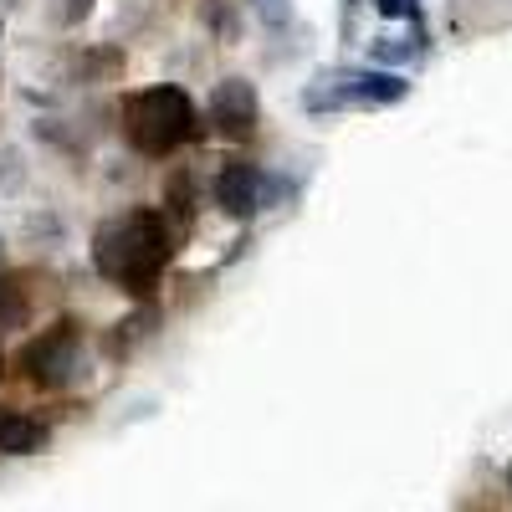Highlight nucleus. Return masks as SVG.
Masks as SVG:
<instances>
[{"mask_svg": "<svg viewBox=\"0 0 512 512\" xmlns=\"http://www.w3.org/2000/svg\"><path fill=\"white\" fill-rule=\"evenodd\" d=\"M67 67H72L77 82H108V77L123 67V52H118V47H93V52H77Z\"/></svg>", "mask_w": 512, "mask_h": 512, "instance_id": "9", "label": "nucleus"}, {"mask_svg": "<svg viewBox=\"0 0 512 512\" xmlns=\"http://www.w3.org/2000/svg\"><path fill=\"white\" fill-rule=\"evenodd\" d=\"M93 6H98V0H57V26H82V21H88L93 16Z\"/></svg>", "mask_w": 512, "mask_h": 512, "instance_id": "15", "label": "nucleus"}, {"mask_svg": "<svg viewBox=\"0 0 512 512\" xmlns=\"http://www.w3.org/2000/svg\"><path fill=\"white\" fill-rule=\"evenodd\" d=\"M149 328H159V308H139L134 318H123V323L108 333V354H113V359H123L128 349L139 344V338H149Z\"/></svg>", "mask_w": 512, "mask_h": 512, "instance_id": "10", "label": "nucleus"}, {"mask_svg": "<svg viewBox=\"0 0 512 512\" xmlns=\"http://www.w3.org/2000/svg\"><path fill=\"white\" fill-rule=\"evenodd\" d=\"M21 6V0H0V11H16Z\"/></svg>", "mask_w": 512, "mask_h": 512, "instance_id": "17", "label": "nucleus"}, {"mask_svg": "<svg viewBox=\"0 0 512 512\" xmlns=\"http://www.w3.org/2000/svg\"><path fill=\"white\" fill-rule=\"evenodd\" d=\"M21 180H26V154L11 149V144H0V195L21 190Z\"/></svg>", "mask_w": 512, "mask_h": 512, "instance_id": "13", "label": "nucleus"}, {"mask_svg": "<svg viewBox=\"0 0 512 512\" xmlns=\"http://www.w3.org/2000/svg\"><path fill=\"white\" fill-rule=\"evenodd\" d=\"M31 318V287L21 272H0V333L21 328Z\"/></svg>", "mask_w": 512, "mask_h": 512, "instance_id": "8", "label": "nucleus"}, {"mask_svg": "<svg viewBox=\"0 0 512 512\" xmlns=\"http://www.w3.org/2000/svg\"><path fill=\"white\" fill-rule=\"evenodd\" d=\"M123 134L144 159H164L200 139V113L185 88L159 82V88H139L123 98Z\"/></svg>", "mask_w": 512, "mask_h": 512, "instance_id": "2", "label": "nucleus"}, {"mask_svg": "<svg viewBox=\"0 0 512 512\" xmlns=\"http://www.w3.org/2000/svg\"><path fill=\"white\" fill-rule=\"evenodd\" d=\"M420 41H425L420 31H415V36H379V41H374V62H415V57L425 52Z\"/></svg>", "mask_w": 512, "mask_h": 512, "instance_id": "11", "label": "nucleus"}, {"mask_svg": "<svg viewBox=\"0 0 512 512\" xmlns=\"http://www.w3.org/2000/svg\"><path fill=\"white\" fill-rule=\"evenodd\" d=\"M0 262H6V236H0Z\"/></svg>", "mask_w": 512, "mask_h": 512, "instance_id": "18", "label": "nucleus"}, {"mask_svg": "<svg viewBox=\"0 0 512 512\" xmlns=\"http://www.w3.org/2000/svg\"><path fill=\"white\" fill-rule=\"evenodd\" d=\"M77 349H82V323L77 318H57L52 328H41L31 344L21 349V374L36 384H67L77 369Z\"/></svg>", "mask_w": 512, "mask_h": 512, "instance_id": "4", "label": "nucleus"}, {"mask_svg": "<svg viewBox=\"0 0 512 512\" xmlns=\"http://www.w3.org/2000/svg\"><path fill=\"white\" fill-rule=\"evenodd\" d=\"M410 98V82L400 72H384V67H344V72H328L318 88L303 93V108L328 113V108H395Z\"/></svg>", "mask_w": 512, "mask_h": 512, "instance_id": "3", "label": "nucleus"}, {"mask_svg": "<svg viewBox=\"0 0 512 512\" xmlns=\"http://www.w3.org/2000/svg\"><path fill=\"white\" fill-rule=\"evenodd\" d=\"M169 256H175V231H169V221L159 216V210H149V205L103 221L98 236H93L98 277L123 287V292H139V297L164 277Z\"/></svg>", "mask_w": 512, "mask_h": 512, "instance_id": "1", "label": "nucleus"}, {"mask_svg": "<svg viewBox=\"0 0 512 512\" xmlns=\"http://www.w3.org/2000/svg\"><path fill=\"white\" fill-rule=\"evenodd\" d=\"M205 123L226 139H251L256 123H262V98L246 77H221L210 88V103H205Z\"/></svg>", "mask_w": 512, "mask_h": 512, "instance_id": "5", "label": "nucleus"}, {"mask_svg": "<svg viewBox=\"0 0 512 512\" xmlns=\"http://www.w3.org/2000/svg\"><path fill=\"white\" fill-rule=\"evenodd\" d=\"M507 497H512V466H507Z\"/></svg>", "mask_w": 512, "mask_h": 512, "instance_id": "19", "label": "nucleus"}, {"mask_svg": "<svg viewBox=\"0 0 512 512\" xmlns=\"http://www.w3.org/2000/svg\"><path fill=\"white\" fill-rule=\"evenodd\" d=\"M205 21H210V31H216L221 41H236V36H241L236 0H205Z\"/></svg>", "mask_w": 512, "mask_h": 512, "instance_id": "12", "label": "nucleus"}, {"mask_svg": "<svg viewBox=\"0 0 512 512\" xmlns=\"http://www.w3.org/2000/svg\"><path fill=\"white\" fill-rule=\"evenodd\" d=\"M47 441H52L47 420L21 415V410H0V451L6 456H36V451H47Z\"/></svg>", "mask_w": 512, "mask_h": 512, "instance_id": "7", "label": "nucleus"}, {"mask_svg": "<svg viewBox=\"0 0 512 512\" xmlns=\"http://www.w3.org/2000/svg\"><path fill=\"white\" fill-rule=\"evenodd\" d=\"M216 205L226 210V216H236V221H251L256 210L267 205V175H262V164L226 159L221 175H216Z\"/></svg>", "mask_w": 512, "mask_h": 512, "instance_id": "6", "label": "nucleus"}, {"mask_svg": "<svg viewBox=\"0 0 512 512\" xmlns=\"http://www.w3.org/2000/svg\"><path fill=\"white\" fill-rule=\"evenodd\" d=\"M369 6H374L379 16H395V21L420 26V6H415V0H369Z\"/></svg>", "mask_w": 512, "mask_h": 512, "instance_id": "16", "label": "nucleus"}, {"mask_svg": "<svg viewBox=\"0 0 512 512\" xmlns=\"http://www.w3.org/2000/svg\"><path fill=\"white\" fill-rule=\"evenodd\" d=\"M164 200H169V210H175L180 221H190V216H195V195H190V175H175V180H169Z\"/></svg>", "mask_w": 512, "mask_h": 512, "instance_id": "14", "label": "nucleus"}]
</instances>
